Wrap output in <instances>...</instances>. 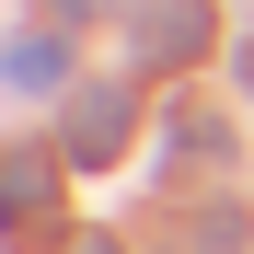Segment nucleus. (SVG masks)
<instances>
[{
  "mask_svg": "<svg viewBox=\"0 0 254 254\" xmlns=\"http://www.w3.org/2000/svg\"><path fill=\"white\" fill-rule=\"evenodd\" d=\"M139 58H150V69L208 58V0H139Z\"/></svg>",
  "mask_w": 254,
  "mask_h": 254,
  "instance_id": "1",
  "label": "nucleus"
},
{
  "mask_svg": "<svg viewBox=\"0 0 254 254\" xmlns=\"http://www.w3.org/2000/svg\"><path fill=\"white\" fill-rule=\"evenodd\" d=\"M58 196V150H0V220L35 231V208Z\"/></svg>",
  "mask_w": 254,
  "mask_h": 254,
  "instance_id": "2",
  "label": "nucleus"
},
{
  "mask_svg": "<svg viewBox=\"0 0 254 254\" xmlns=\"http://www.w3.org/2000/svg\"><path fill=\"white\" fill-rule=\"evenodd\" d=\"M58 81H69L58 35H12V47H0V93H58Z\"/></svg>",
  "mask_w": 254,
  "mask_h": 254,
  "instance_id": "3",
  "label": "nucleus"
},
{
  "mask_svg": "<svg viewBox=\"0 0 254 254\" xmlns=\"http://www.w3.org/2000/svg\"><path fill=\"white\" fill-rule=\"evenodd\" d=\"M69 139H81L69 162H116V139H127V104H116V93H81V104H69Z\"/></svg>",
  "mask_w": 254,
  "mask_h": 254,
  "instance_id": "4",
  "label": "nucleus"
},
{
  "mask_svg": "<svg viewBox=\"0 0 254 254\" xmlns=\"http://www.w3.org/2000/svg\"><path fill=\"white\" fill-rule=\"evenodd\" d=\"M243 93H254V47H243Z\"/></svg>",
  "mask_w": 254,
  "mask_h": 254,
  "instance_id": "5",
  "label": "nucleus"
}]
</instances>
